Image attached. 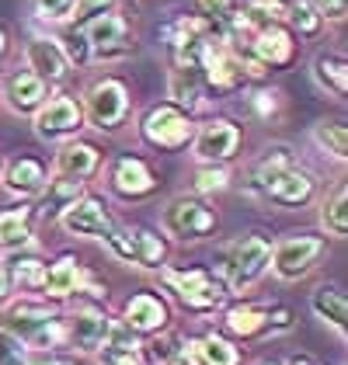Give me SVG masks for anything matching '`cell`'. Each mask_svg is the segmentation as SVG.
Listing matches in <instances>:
<instances>
[{"label":"cell","instance_id":"30bf717a","mask_svg":"<svg viewBox=\"0 0 348 365\" xmlns=\"http://www.w3.org/2000/svg\"><path fill=\"white\" fill-rule=\"evenodd\" d=\"M56 223L70 233V237H94V240H105L108 233H112V212H108V205H105V198L98 195H81L73 198L63 212L56 216Z\"/></svg>","mask_w":348,"mask_h":365},{"label":"cell","instance_id":"7bdbcfd3","mask_svg":"<svg viewBox=\"0 0 348 365\" xmlns=\"http://www.w3.org/2000/svg\"><path fill=\"white\" fill-rule=\"evenodd\" d=\"M25 365H70L66 359H56V355H49V351H31L25 355Z\"/></svg>","mask_w":348,"mask_h":365},{"label":"cell","instance_id":"7402d4cb","mask_svg":"<svg viewBox=\"0 0 348 365\" xmlns=\"http://www.w3.org/2000/svg\"><path fill=\"white\" fill-rule=\"evenodd\" d=\"M98 164H101V150H98L94 143L73 140V143H66V146L56 153V168H53V174L87 181V178L98 170Z\"/></svg>","mask_w":348,"mask_h":365},{"label":"cell","instance_id":"2e32d148","mask_svg":"<svg viewBox=\"0 0 348 365\" xmlns=\"http://www.w3.org/2000/svg\"><path fill=\"white\" fill-rule=\"evenodd\" d=\"M168 320H171V309L168 303L160 299V296H153V292H136L126 309H122V324L129 327V331H136L140 337H150V334H160L164 327H168Z\"/></svg>","mask_w":348,"mask_h":365},{"label":"cell","instance_id":"e0dca14e","mask_svg":"<svg viewBox=\"0 0 348 365\" xmlns=\"http://www.w3.org/2000/svg\"><path fill=\"white\" fill-rule=\"evenodd\" d=\"M87 285H91V279H87V272L77 264V257H59V261H53V264H46V275H42V285H39V292L46 296V299H53V303H59V299H70L73 292H84ZM94 289V285H91ZM98 292V289H94ZM101 296V292H98Z\"/></svg>","mask_w":348,"mask_h":365},{"label":"cell","instance_id":"9c48e42d","mask_svg":"<svg viewBox=\"0 0 348 365\" xmlns=\"http://www.w3.org/2000/svg\"><path fill=\"white\" fill-rule=\"evenodd\" d=\"M84 129V105L70 94H56V98H46L39 108H35V133L39 140H66L73 133Z\"/></svg>","mask_w":348,"mask_h":365},{"label":"cell","instance_id":"603a6c76","mask_svg":"<svg viewBox=\"0 0 348 365\" xmlns=\"http://www.w3.org/2000/svg\"><path fill=\"white\" fill-rule=\"evenodd\" d=\"M31 205L0 209V251H21L31 244Z\"/></svg>","mask_w":348,"mask_h":365},{"label":"cell","instance_id":"7a4b0ae2","mask_svg":"<svg viewBox=\"0 0 348 365\" xmlns=\"http://www.w3.org/2000/svg\"><path fill=\"white\" fill-rule=\"evenodd\" d=\"M268 257H272V244L258 237V233H244L233 244L223 247V285L227 292H244L268 272Z\"/></svg>","mask_w":348,"mask_h":365},{"label":"cell","instance_id":"1f68e13d","mask_svg":"<svg viewBox=\"0 0 348 365\" xmlns=\"http://www.w3.org/2000/svg\"><path fill=\"white\" fill-rule=\"evenodd\" d=\"M286 21H292V29L300 31V38H317L324 31V25H327L320 18V11L314 7V0H292L286 7Z\"/></svg>","mask_w":348,"mask_h":365},{"label":"cell","instance_id":"ee69618b","mask_svg":"<svg viewBox=\"0 0 348 365\" xmlns=\"http://www.w3.org/2000/svg\"><path fill=\"white\" fill-rule=\"evenodd\" d=\"M11 299V279H7V272L0 268V303H7Z\"/></svg>","mask_w":348,"mask_h":365},{"label":"cell","instance_id":"484cf974","mask_svg":"<svg viewBox=\"0 0 348 365\" xmlns=\"http://www.w3.org/2000/svg\"><path fill=\"white\" fill-rule=\"evenodd\" d=\"M314 81H317L327 94L345 98L348 94V59L342 53H320L314 59Z\"/></svg>","mask_w":348,"mask_h":365},{"label":"cell","instance_id":"74e56055","mask_svg":"<svg viewBox=\"0 0 348 365\" xmlns=\"http://www.w3.org/2000/svg\"><path fill=\"white\" fill-rule=\"evenodd\" d=\"M25 355H29V348L0 327V365H25Z\"/></svg>","mask_w":348,"mask_h":365},{"label":"cell","instance_id":"83f0119b","mask_svg":"<svg viewBox=\"0 0 348 365\" xmlns=\"http://www.w3.org/2000/svg\"><path fill=\"white\" fill-rule=\"evenodd\" d=\"M320 230H324L327 237H338V240L348 237V188H345V181H338L334 192L324 198V205H320Z\"/></svg>","mask_w":348,"mask_h":365},{"label":"cell","instance_id":"d590c367","mask_svg":"<svg viewBox=\"0 0 348 365\" xmlns=\"http://www.w3.org/2000/svg\"><path fill=\"white\" fill-rule=\"evenodd\" d=\"M98 362L101 365H143L140 359V348H122V344H101L98 351Z\"/></svg>","mask_w":348,"mask_h":365},{"label":"cell","instance_id":"836d02e7","mask_svg":"<svg viewBox=\"0 0 348 365\" xmlns=\"http://www.w3.org/2000/svg\"><path fill=\"white\" fill-rule=\"evenodd\" d=\"M230 188V170L227 164H203L195 170V192L199 195H216Z\"/></svg>","mask_w":348,"mask_h":365},{"label":"cell","instance_id":"4316f807","mask_svg":"<svg viewBox=\"0 0 348 365\" xmlns=\"http://www.w3.org/2000/svg\"><path fill=\"white\" fill-rule=\"evenodd\" d=\"M133 264L143 272H160L168 268V244L153 230H133Z\"/></svg>","mask_w":348,"mask_h":365},{"label":"cell","instance_id":"f1b7e54d","mask_svg":"<svg viewBox=\"0 0 348 365\" xmlns=\"http://www.w3.org/2000/svg\"><path fill=\"white\" fill-rule=\"evenodd\" d=\"M223 324H227V331H230L233 337H244V341L261 337V334H268V331H272V327H268V309H258V307H233V309H227Z\"/></svg>","mask_w":348,"mask_h":365},{"label":"cell","instance_id":"60d3db41","mask_svg":"<svg viewBox=\"0 0 348 365\" xmlns=\"http://www.w3.org/2000/svg\"><path fill=\"white\" fill-rule=\"evenodd\" d=\"M199 7V14L213 18V21H230V11H233V0H192Z\"/></svg>","mask_w":348,"mask_h":365},{"label":"cell","instance_id":"cb8c5ba5","mask_svg":"<svg viewBox=\"0 0 348 365\" xmlns=\"http://www.w3.org/2000/svg\"><path fill=\"white\" fill-rule=\"evenodd\" d=\"M185 355L195 365H240V351L223 334H205L185 344Z\"/></svg>","mask_w":348,"mask_h":365},{"label":"cell","instance_id":"4fadbf2b","mask_svg":"<svg viewBox=\"0 0 348 365\" xmlns=\"http://www.w3.org/2000/svg\"><path fill=\"white\" fill-rule=\"evenodd\" d=\"M66 344L73 351H84V355H94L105 341H108V331H112V317L101 313V309H91V307H77L66 320Z\"/></svg>","mask_w":348,"mask_h":365},{"label":"cell","instance_id":"e575fe53","mask_svg":"<svg viewBox=\"0 0 348 365\" xmlns=\"http://www.w3.org/2000/svg\"><path fill=\"white\" fill-rule=\"evenodd\" d=\"M116 7V0H73V11H70V25L73 29H81L84 21H91V18H98V14H105V11H112Z\"/></svg>","mask_w":348,"mask_h":365},{"label":"cell","instance_id":"8992f818","mask_svg":"<svg viewBox=\"0 0 348 365\" xmlns=\"http://www.w3.org/2000/svg\"><path fill=\"white\" fill-rule=\"evenodd\" d=\"M140 133L157 150H181L195 136V122H192V115L181 112L178 105H153L143 115V122H140Z\"/></svg>","mask_w":348,"mask_h":365},{"label":"cell","instance_id":"d4e9b609","mask_svg":"<svg viewBox=\"0 0 348 365\" xmlns=\"http://www.w3.org/2000/svg\"><path fill=\"white\" fill-rule=\"evenodd\" d=\"M310 309L317 313L324 324H331L338 334L345 337L348 331V299L338 285H320L317 292L310 296Z\"/></svg>","mask_w":348,"mask_h":365},{"label":"cell","instance_id":"ba28073f","mask_svg":"<svg viewBox=\"0 0 348 365\" xmlns=\"http://www.w3.org/2000/svg\"><path fill=\"white\" fill-rule=\"evenodd\" d=\"M87 38V49H91V59H122L133 53V38H129V21L116 14V11H105L98 18H91L81 25Z\"/></svg>","mask_w":348,"mask_h":365},{"label":"cell","instance_id":"b9f144b4","mask_svg":"<svg viewBox=\"0 0 348 365\" xmlns=\"http://www.w3.org/2000/svg\"><path fill=\"white\" fill-rule=\"evenodd\" d=\"M314 7L320 11L324 21H345L348 14V0H314Z\"/></svg>","mask_w":348,"mask_h":365},{"label":"cell","instance_id":"9a60e30c","mask_svg":"<svg viewBox=\"0 0 348 365\" xmlns=\"http://www.w3.org/2000/svg\"><path fill=\"white\" fill-rule=\"evenodd\" d=\"M247 53L258 59L265 70H279V66H290L292 56H296V42L292 35L282 25H261L251 35V46Z\"/></svg>","mask_w":348,"mask_h":365},{"label":"cell","instance_id":"3957f363","mask_svg":"<svg viewBox=\"0 0 348 365\" xmlns=\"http://www.w3.org/2000/svg\"><path fill=\"white\" fill-rule=\"evenodd\" d=\"M160 272H164V285L171 289L174 299L188 313H213V309L223 307V299H227L223 279L209 275L205 268H185V272L160 268Z\"/></svg>","mask_w":348,"mask_h":365},{"label":"cell","instance_id":"d6a6232c","mask_svg":"<svg viewBox=\"0 0 348 365\" xmlns=\"http://www.w3.org/2000/svg\"><path fill=\"white\" fill-rule=\"evenodd\" d=\"M4 272H7L11 285H18V289H25V292H35V289L42 285L46 264H42L39 257H11V264H7Z\"/></svg>","mask_w":348,"mask_h":365},{"label":"cell","instance_id":"4dcf8cb0","mask_svg":"<svg viewBox=\"0 0 348 365\" xmlns=\"http://www.w3.org/2000/svg\"><path fill=\"white\" fill-rule=\"evenodd\" d=\"M314 140L320 150H327L334 160H345L348 157V129L342 118H320L314 125Z\"/></svg>","mask_w":348,"mask_h":365},{"label":"cell","instance_id":"5bb4252c","mask_svg":"<svg viewBox=\"0 0 348 365\" xmlns=\"http://www.w3.org/2000/svg\"><path fill=\"white\" fill-rule=\"evenodd\" d=\"M108 185L122 202H140L157 192V174L150 170L143 157H118L108 170Z\"/></svg>","mask_w":348,"mask_h":365},{"label":"cell","instance_id":"8fae6325","mask_svg":"<svg viewBox=\"0 0 348 365\" xmlns=\"http://www.w3.org/2000/svg\"><path fill=\"white\" fill-rule=\"evenodd\" d=\"M261 195H268L275 205H286V209H303L314 192H317V181H314V174L303 168H296V164H286L282 170H275L272 178H265L258 185Z\"/></svg>","mask_w":348,"mask_h":365},{"label":"cell","instance_id":"44dd1931","mask_svg":"<svg viewBox=\"0 0 348 365\" xmlns=\"http://www.w3.org/2000/svg\"><path fill=\"white\" fill-rule=\"evenodd\" d=\"M46 181H49L46 164H42V160H35V157H18V160H11L7 170H4V185H7V192H11V195H18V198L42 195Z\"/></svg>","mask_w":348,"mask_h":365},{"label":"cell","instance_id":"8d00e7d4","mask_svg":"<svg viewBox=\"0 0 348 365\" xmlns=\"http://www.w3.org/2000/svg\"><path fill=\"white\" fill-rule=\"evenodd\" d=\"M59 46H63V53L70 59V66H84V63H91V49H87L84 29H73L66 38H59Z\"/></svg>","mask_w":348,"mask_h":365},{"label":"cell","instance_id":"277c9868","mask_svg":"<svg viewBox=\"0 0 348 365\" xmlns=\"http://www.w3.org/2000/svg\"><path fill=\"white\" fill-rule=\"evenodd\" d=\"M129 118V87L118 77H101L87 87L84 94V122L101 133H116Z\"/></svg>","mask_w":348,"mask_h":365},{"label":"cell","instance_id":"f6af8a7d","mask_svg":"<svg viewBox=\"0 0 348 365\" xmlns=\"http://www.w3.org/2000/svg\"><path fill=\"white\" fill-rule=\"evenodd\" d=\"M7 53H11V38H7V31H4V25H0V63L7 59Z\"/></svg>","mask_w":348,"mask_h":365},{"label":"cell","instance_id":"5b68a950","mask_svg":"<svg viewBox=\"0 0 348 365\" xmlns=\"http://www.w3.org/2000/svg\"><path fill=\"white\" fill-rule=\"evenodd\" d=\"M216 212L205 205L203 198H192V195H178L168 202V209L160 212V226H164V233L174 237V240H185V244H192V240H203L209 237L213 230H216Z\"/></svg>","mask_w":348,"mask_h":365},{"label":"cell","instance_id":"f546056e","mask_svg":"<svg viewBox=\"0 0 348 365\" xmlns=\"http://www.w3.org/2000/svg\"><path fill=\"white\" fill-rule=\"evenodd\" d=\"M81 192H84V181L53 174V178L46 181V188H42V209H46V216H53V220H56L73 198H81Z\"/></svg>","mask_w":348,"mask_h":365},{"label":"cell","instance_id":"6da1fadb","mask_svg":"<svg viewBox=\"0 0 348 365\" xmlns=\"http://www.w3.org/2000/svg\"><path fill=\"white\" fill-rule=\"evenodd\" d=\"M0 327L7 334H14L25 348L31 351H53V348H66V327L56 307L39 303V299H18L4 309Z\"/></svg>","mask_w":348,"mask_h":365},{"label":"cell","instance_id":"f35d334b","mask_svg":"<svg viewBox=\"0 0 348 365\" xmlns=\"http://www.w3.org/2000/svg\"><path fill=\"white\" fill-rule=\"evenodd\" d=\"M73 11V0H35V14L42 21H66Z\"/></svg>","mask_w":348,"mask_h":365},{"label":"cell","instance_id":"7c38bea8","mask_svg":"<svg viewBox=\"0 0 348 365\" xmlns=\"http://www.w3.org/2000/svg\"><path fill=\"white\" fill-rule=\"evenodd\" d=\"M192 150H195L199 164H227L240 150V129L233 125L230 118H213V122H205L203 129H195Z\"/></svg>","mask_w":348,"mask_h":365},{"label":"cell","instance_id":"ffe728a7","mask_svg":"<svg viewBox=\"0 0 348 365\" xmlns=\"http://www.w3.org/2000/svg\"><path fill=\"white\" fill-rule=\"evenodd\" d=\"M203 73H199V66L195 63H178L174 59L171 66V81H168V98H171V105H178L181 112H195V108H203Z\"/></svg>","mask_w":348,"mask_h":365},{"label":"cell","instance_id":"ab89813d","mask_svg":"<svg viewBox=\"0 0 348 365\" xmlns=\"http://www.w3.org/2000/svg\"><path fill=\"white\" fill-rule=\"evenodd\" d=\"M251 108H255L261 118H268L272 112L282 108V91H258V94L251 98Z\"/></svg>","mask_w":348,"mask_h":365},{"label":"cell","instance_id":"d6986e66","mask_svg":"<svg viewBox=\"0 0 348 365\" xmlns=\"http://www.w3.org/2000/svg\"><path fill=\"white\" fill-rule=\"evenodd\" d=\"M46 98H49V84H46L42 77H35L29 66L7 73V81H4V101H7L11 112L35 115V108H39Z\"/></svg>","mask_w":348,"mask_h":365},{"label":"cell","instance_id":"bcb514c9","mask_svg":"<svg viewBox=\"0 0 348 365\" xmlns=\"http://www.w3.org/2000/svg\"><path fill=\"white\" fill-rule=\"evenodd\" d=\"M164 365H195V362H192V359H188L185 351H178V355H171V359H168Z\"/></svg>","mask_w":348,"mask_h":365},{"label":"cell","instance_id":"52a82bcc","mask_svg":"<svg viewBox=\"0 0 348 365\" xmlns=\"http://www.w3.org/2000/svg\"><path fill=\"white\" fill-rule=\"evenodd\" d=\"M324 237H314V233H300V237H286L272 247V257H268V268L279 275L282 282H296L303 279L317 257L324 254Z\"/></svg>","mask_w":348,"mask_h":365},{"label":"cell","instance_id":"ac0fdd59","mask_svg":"<svg viewBox=\"0 0 348 365\" xmlns=\"http://www.w3.org/2000/svg\"><path fill=\"white\" fill-rule=\"evenodd\" d=\"M25 66H29L35 77H42L46 84L66 81V73L73 70L70 59H66V53H63V46H59V38H46V35H39V38L29 42V49H25Z\"/></svg>","mask_w":348,"mask_h":365},{"label":"cell","instance_id":"7dc6e473","mask_svg":"<svg viewBox=\"0 0 348 365\" xmlns=\"http://www.w3.org/2000/svg\"><path fill=\"white\" fill-rule=\"evenodd\" d=\"M258 365H282V362H258Z\"/></svg>","mask_w":348,"mask_h":365}]
</instances>
